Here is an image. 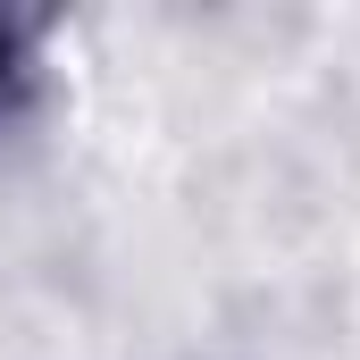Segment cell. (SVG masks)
Wrapping results in <instances>:
<instances>
[{
	"instance_id": "cell-1",
	"label": "cell",
	"mask_w": 360,
	"mask_h": 360,
	"mask_svg": "<svg viewBox=\"0 0 360 360\" xmlns=\"http://www.w3.org/2000/svg\"><path fill=\"white\" fill-rule=\"evenodd\" d=\"M0 59H8V42H0Z\"/></svg>"
}]
</instances>
